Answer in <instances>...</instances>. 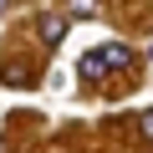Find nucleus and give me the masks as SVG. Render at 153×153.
Returning a JSON list of instances; mask_svg holds the SVG:
<instances>
[{
  "label": "nucleus",
  "mask_w": 153,
  "mask_h": 153,
  "mask_svg": "<svg viewBox=\"0 0 153 153\" xmlns=\"http://www.w3.org/2000/svg\"><path fill=\"white\" fill-rule=\"evenodd\" d=\"M123 66H133V51L123 41H107V46L82 56V76H107V71H123Z\"/></svg>",
  "instance_id": "nucleus-1"
},
{
  "label": "nucleus",
  "mask_w": 153,
  "mask_h": 153,
  "mask_svg": "<svg viewBox=\"0 0 153 153\" xmlns=\"http://www.w3.org/2000/svg\"><path fill=\"white\" fill-rule=\"evenodd\" d=\"M36 31H41V41H46V46H56V41L66 36V16H61V10H46V16L36 21Z\"/></svg>",
  "instance_id": "nucleus-2"
},
{
  "label": "nucleus",
  "mask_w": 153,
  "mask_h": 153,
  "mask_svg": "<svg viewBox=\"0 0 153 153\" xmlns=\"http://www.w3.org/2000/svg\"><path fill=\"white\" fill-rule=\"evenodd\" d=\"M66 10H71V16H97L102 5H97V0H71V5H66Z\"/></svg>",
  "instance_id": "nucleus-3"
},
{
  "label": "nucleus",
  "mask_w": 153,
  "mask_h": 153,
  "mask_svg": "<svg viewBox=\"0 0 153 153\" xmlns=\"http://www.w3.org/2000/svg\"><path fill=\"white\" fill-rule=\"evenodd\" d=\"M143 138H153V107L143 112Z\"/></svg>",
  "instance_id": "nucleus-4"
}]
</instances>
